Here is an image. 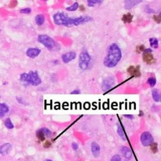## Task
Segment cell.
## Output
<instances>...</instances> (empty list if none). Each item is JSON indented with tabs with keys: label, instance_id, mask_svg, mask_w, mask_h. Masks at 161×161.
Returning <instances> with one entry per match:
<instances>
[{
	"label": "cell",
	"instance_id": "obj_11",
	"mask_svg": "<svg viewBox=\"0 0 161 161\" xmlns=\"http://www.w3.org/2000/svg\"><path fill=\"white\" fill-rule=\"evenodd\" d=\"M142 2L140 0H128L124 2V7L126 10H131Z\"/></svg>",
	"mask_w": 161,
	"mask_h": 161
},
{
	"label": "cell",
	"instance_id": "obj_17",
	"mask_svg": "<svg viewBox=\"0 0 161 161\" xmlns=\"http://www.w3.org/2000/svg\"><path fill=\"white\" fill-rule=\"evenodd\" d=\"M143 60L146 63L151 64L154 60V57L151 53H143Z\"/></svg>",
	"mask_w": 161,
	"mask_h": 161
},
{
	"label": "cell",
	"instance_id": "obj_24",
	"mask_svg": "<svg viewBox=\"0 0 161 161\" xmlns=\"http://www.w3.org/2000/svg\"><path fill=\"white\" fill-rule=\"evenodd\" d=\"M103 1H100V0H89L87 1V3L88 6L92 7V6H94L96 5L100 4Z\"/></svg>",
	"mask_w": 161,
	"mask_h": 161
},
{
	"label": "cell",
	"instance_id": "obj_19",
	"mask_svg": "<svg viewBox=\"0 0 161 161\" xmlns=\"http://www.w3.org/2000/svg\"><path fill=\"white\" fill-rule=\"evenodd\" d=\"M128 72L130 74L133 75L134 76H139L140 75L139 69H137V68L133 66L130 67L128 69Z\"/></svg>",
	"mask_w": 161,
	"mask_h": 161
},
{
	"label": "cell",
	"instance_id": "obj_25",
	"mask_svg": "<svg viewBox=\"0 0 161 161\" xmlns=\"http://www.w3.org/2000/svg\"><path fill=\"white\" fill-rule=\"evenodd\" d=\"M132 18H133V16H132V14H130V13H127V14H126V15H123L122 20H123V21H124L125 22L130 23V22H132Z\"/></svg>",
	"mask_w": 161,
	"mask_h": 161
},
{
	"label": "cell",
	"instance_id": "obj_37",
	"mask_svg": "<svg viewBox=\"0 0 161 161\" xmlns=\"http://www.w3.org/2000/svg\"><path fill=\"white\" fill-rule=\"evenodd\" d=\"M0 32H1V30H0Z\"/></svg>",
	"mask_w": 161,
	"mask_h": 161
},
{
	"label": "cell",
	"instance_id": "obj_26",
	"mask_svg": "<svg viewBox=\"0 0 161 161\" xmlns=\"http://www.w3.org/2000/svg\"><path fill=\"white\" fill-rule=\"evenodd\" d=\"M156 82H157L156 79L154 77H150L147 79V83L149 84V86L151 88L154 87V86L156 85Z\"/></svg>",
	"mask_w": 161,
	"mask_h": 161
},
{
	"label": "cell",
	"instance_id": "obj_15",
	"mask_svg": "<svg viewBox=\"0 0 161 161\" xmlns=\"http://www.w3.org/2000/svg\"><path fill=\"white\" fill-rule=\"evenodd\" d=\"M117 133L122 139H123V140H126V137L125 135V133L124 132V130L123 128L122 124L120 123H118L117 124Z\"/></svg>",
	"mask_w": 161,
	"mask_h": 161
},
{
	"label": "cell",
	"instance_id": "obj_14",
	"mask_svg": "<svg viewBox=\"0 0 161 161\" xmlns=\"http://www.w3.org/2000/svg\"><path fill=\"white\" fill-rule=\"evenodd\" d=\"M9 111L8 106L5 103H0V118H2Z\"/></svg>",
	"mask_w": 161,
	"mask_h": 161
},
{
	"label": "cell",
	"instance_id": "obj_35",
	"mask_svg": "<svg viewBox=\"0 0 161 161\" xmlns=\"http://www.w3.org/2000/svg\"><path fill=\"white\" fill-rule=\"evenodd\" d=\"M125 117L126 118H128L130 120H131V119L133 118V116L132 115H125Z\"/></svg>",
	"mask_w": 161,
	"mask_h": 161
},
{
	"label": "cell",
	"instance_id": "obj_8",
	"mask_svg": "<svg viewBox=\"0 0 161 161\" xmlns=\"http://www.w3.org/2000/svg\"><path fill=\"white\" fill-rule=\"evenodd\" d=\"M76 53L73 52V51L65 53L62 54V56L61 57L62 60L66 64L69 63V62L74 60V59H76Z\"/></svg>",
	"mask_w": 161,
	"mask_h": 161
},
{
	"label": "cell",
	"instance_id": "obj_6",
	"mask_svg": "<svg viewBox=\"0 0 161 161\" xmlns=\"http://www.w3.org/2000/svg\"><path fill=\"white\" fill-rule=\"evenodd\" d=\"M140 141L144 147H149L154 143V139L150 132H144L140 135Z\"/></svg>",
	"mask_w": 161,
	"mask_h": 161
},
{
	"label": "cell",
	"instance_id": "obj_23",
	"mask_svg": "<svg viewBox=\"0 0 161 161\" xmlns=\"http://www.w3.org/2000/svg\"><path fill=\"white\" fill-rule=\"evenodd\" d=\"M41 131L42 132V133H43V135H45V137H50L52 135V133L51 132L49 128H46V127H43L42 128H40Z\"/></svg>",
	"mask_w": 161,
	"mask_h": 161
},
{
	"label": "cell",
	"instance_id": "obj_33",
	"mask_svg": "<svg viewBox=\"0 0 161 161\" xmlns=\"http://www.w3.org/2000/svg\"><path fill=\"white\" fill-rule=\"evenodd\" d=\"M80 93H81V91L79 90H75L71 92V94H80Z\"/></svg>",
	"mask_w": 161,
	"mask_h": 161
},
{
	"label": "cell",
	"instance_id": "obj_16",
	"mask_svg": "<svg viewBox=\"0 0 161 161\" xmlns=\"http://www.w3.org/2000/svg\"><path fill=\"white\" fill-rule=\"evenodd\" d=\"M46 18L42 14H39L37 15L35 18V21L36 24L38 26H42L43 24L45 22Z\"/></svg>",
	"mask_w": 161,
	"mask_h": 161
},
{
	"label": "cell",
	"instance_id": "obj_3",
	"mask_svg": "<svg viewBox=\"0 0 161 161\" xmlns=\"http://www.w3.org/2000/svg\"><path fill=\"white\" fill-rule=\"evenodd\" d=\"M20 79L22 81L33 86H37L42 83V79L37 71H30L28 73H23L20 75Z\"/></svg>",
	"mask_w": 161,
	"mask_h": 161
},
{
	"label": "cell",
	"instance_id": "obj_2",
	"mask_svg": "<svg viewBox=\"0 0 161 161\" xmlns=\"http://www.w3.org/2000/svg\"><path fill=\"white\" fill-rule=\"evenodd\" d=\"M122 52L117 44L113 43L109 46L107 54L105 57L103 64L105 67L112 68L115 67L122 59Z\"/></svg>",
	"mask_w": 161,
	"mask_h": 161
},
{
	"label": "cell",
	"instance_id": "obj_5",
	"mask_svg": "<svg viewBox=\"0 0 161 161\" xmlns=\"http://www.w3.org/2000/svg\"><path fill=\"white\" fill-rule=\"evenodd\" d=\"M91 60V57L87 50H83L79 57V67L86 71L88 69Z\"/></svg>",
	"mask_w": 161,
	"mask_h": 161
},
{
	"label": "cell",
	"instance_id": "obj_32",
	"mask_svg": "<svg viewBox=\"0 0 161 161\" xmlns=\"http://www.w3.org/2000/svg\"><path fill=\"white\" fill-rule=\"evenodd\" d=\"M16 100H17V101H18L20 103H21L22 105H26L25 101H24L22 98H18V97H17L16 98Z\"/></svg>",
	"mask_w": 161,
	"mask_h": 161
},
{
	"label": "cell",
	"instance_id": "obj_38",
	"mask_svg": "<svg viewBox=\"0 0 161 161\" xmlns=\"http://www.w3.org/2000/svg\"><path fill=\"white\" fill-rule=\"evenodd\" d=\"M0 98H1V96H0Z\"/></svg>",
	"mask_w": 161,
	"mask_h": 161
},
{
	"label": "cell",
	"instance_id": "obj_28",
	"mask_svg": "<svg viewBox=\"0 0 161 161\" xmlns=\"http://www.w3.org/2000/svg\"><path fill=\"white\" fill-rule=\"evenodd\" d=\"M110 161H125L122 159V157L118 155V154H115V155L113 156L111 158Z\"/></svg>",
	"mask_w": 161,
	"mask_h": 161
},
{
	"label": "cell",
	"instance_id": "obj_13",
	"mask_svg": "<svg viewBox=\"0 0 161 161\" xmlns=\"http://www.w3.org/2000/svg\"><path fill=\"white\" fill-rule=\"evenodd\" d=\"M12 145L10 144V143H6L3 144L1 147H0V154L3 156H5L6 154H8L10 150H12Z\"/></svg>",
	"mask_w": 161,
	"mask_h": 161
},
{
	"label": "cell",
	"instance_id": "obj_1",
	"mask_svg": "<svg viewBox=\"0 0 161 161\" xmlns=\"http://www.w3.org/2000/svg\"><path fill=\"white\" fill-rule=\"evenodd\" d=\"M54 23L57 25H63L70 26L72 25L78 26L85 23L90 22L92 20V18L90 16H80L77 17H69L63 12H57L54 14Z\"/></svg>",
	"mask_w": 161,
	"mask_h": 161
},
{
	"label": "cell",
	"instance_id": "obj_29",
	"mask_svg": "<svg viewBox=\"0 0 161 161\" xmlns=\"http://www.w3.org/2000/svg\"><path fill=\"white\" fill-rule=\"evenodd\" d=\"M20 12L23 14H30L32 12V9L30 8H25L20 10Z\"/></svg>",
	"mask_w": 161,
	"mask_h": 161
},
{
	"label": "cell",
	"instance_id": "obj_22",
	"mask_svg": "<svg viewBox=\"0 0 161 161\" xmlns=\"http://www.w3.org/2000/svg\"><path fill=\"white\" fill-rule=\"evenodd\" d=\"M5 125L8 129H13L14 128V125L12 123L11 119L10 118H7L5 121Z\"/></svg>",
	"mask_w": 161,
	"mask_h": 161
},
{
	"label": "cell",
	"instance_id": "obj_7",
	"mask_svg": "<svg viewBox=\"0 0 161 161\" xmlns=\"http://www.w3.org/2000/svg\"><path fill=\"white\" fill-rule=\"evenodd\" d=\"M115 84V79L113 77H108L103 80L102 83V90L107 92L114 86Z\"/></svg>",
	"mask_w": 161,
	"mask_h": 161
},
{
	"label": "cell",
	"instance_id": "obj_20",
	"mask_svg": "<svg viewBox=\"0 0 161 161\" xmlns=\"http://www.w3.org/2000/svg\"><path fill=\"white\" fill-rule=\"evenodd\" d=\"M150 46L154 49H157L159 47V41L156 38H150L149 39Z\"/></svg>",
	"mask_w": 161,
	"mask_h": 161
},
{
	"label": "cell",
	"instance_id": "obj_21",
	"mask_svg": "<svg viewBox=\"0 0 161 161\" xmlns=\"http://www.w3.org/2000/svg\"><path fill=\"white\" fill-rule=\"evenodd\" d=\"M79 5L78 3L75 2L72 5L67 7L66 8V10H67V12H75V11H76V10L79 8Z\"/></svg>",
	"mask_w": 161,
	"mask_h": 161
},
{
	"label": "cell",
	"instance_id": "obj_4",
	"mask_svg": "<svg viewBox=\"0 0 161 161\" xmlns=\"http://www.w3.org/2000/svg\"><path fill=\"white\" fill-rule=\"evenodd\" d=\"M37 39L39 42L42 43L44 47L50 51H57L60 49L59 44L49 35H39Z\"/></svg>",
	"mask_w": 161,
	"mask_h": 161
},
{
	"label": "cell",
	"instance_id": "obj_9",
	"mask_svg": "<svg viewBox=\"0 0 161 161\" xmlns=\"http://www.w3.org/2000/svg\"><path fill=\"white\" fill-rule=\"evenodd\" d=\"M40 53L41 50L38 49V48H29V49L26 50V55L29 57L34 59V58L38 57Z\"/></svg>",
	"mask_w": 161,
	"mask_h": 161
},
{
	"label": "cell",
	"instance_id": "obj_27",
	"mask_svg": "<svg viewBox=\"0 0 161 161\" xmlns=\"http://www.w3.org/2000/svg\"><path fill=\"white\" fill-rule=\"evenodd\" d=\"M36 135H37V138H38L40 140H41V141H43V140H45V139H46L45 135H43V133H42V131H41L40 129L38 130L37 131Z\"/></svg>",
	"mask_w": 161,
	"mask_h": 161
},
{
	"label": "cell",
	"instance_id": "obj_18",
	"mask_svg": "<svg viewBox=\"0 0 161 161\" xmlns=\"http://www.w3.org/2000/svg\"><path fill=\"white\" fill-rule=\"evenodd\" d=\"M152 95L153 100L156 102H159L160 100V94L158 90L154 89L152 91Z\"/></svg>",
	"mask_w": 161,
	"mask_h": 161
},
{
	"label": "cell",
	"instance_id": "obj_30",
	"mask_svg": "<svg viewBox=\"0 0 161 161\" xmlns=\"http://www.w3.org/2000/svg\"><path fill=\"white\" fill-rule=\"evenodd\" d=\"M72 148H73V149L74 150H77L79 148V145L77 143L73 142V143H72Z\"/></svg>",
	"mask_w": 161,
	"mask_h": 161
},
{
	"label": "cell",
	"instance_id": "obj_10",
	"mask_svg": "<svg viewBox=\"0 0 161 161\" xmlns=\"http://www.w3.org/2000/svg\"><path fill=\"white\" fill-rule=\"evenodd\" d=\"M91 152L92 156L95 158H97L100 155V147L98 143L96 142H92L91 145Z\"/></svg>",
	"mask_w": 161,
	"mask_h": 161
},
{
	"label": "cell",
	"instance_id": "obj_36",
	"mask_svg": "<svg viewBox=\"0 0 161 161\" xmlns=\"http://www.w3.org/2000/svg\"><path fill=\"white\" fill-rule=\"evenodd\" d=\"M46 161H53V160H51V159H47Z\"/></svg>",
	"mask_w": 161,
	"mask_h": 161
},
{
	"label": "cell",
	"instance_id": "obj_31",
	"mask_svg": "<svg viewBox=\"0 0 161 161\" xmlns=\"http://www.w3.org/2000/svg\"><path fill=\"white\" fill-rule=\"evenodd\" d=\"M145 12H147V13H155V11L152 8H150L149 7H147L145 9Z\"/></svg>",
	"mask_w": 161,
	"mask_h": 161
},
{
	"label": "cell",
	"instance_id": "obj_12",
	"mask_svg": "<svg viewBox=\"0 0 161 161\" xmlns=\"http://www.w3.org/2000/svg\"><path fill=\"white\" fill-rule=\"evenodd\" d=\"M121 152L125 159L130 160L132 158V151L129 147L126 146H123L121 148Z\"/></svg>",
	"mask_w": 161,
	"mask_h": 161
},
{
	"label": "cell",
	"instance_id": "obj_34",
	"mask_svg": "<svg viewBox=\"0 0 161 161\" xmlns=\"http://www.w3.org/2000/svg\"><path fill=\"white\" fill-rule=\"evenodd\" d=\"M152 50L151 49H146L143 50V53H152Z\"/></svg>",
	"mask_w": 161,
	"mask_h": 161
}]
</instances>
